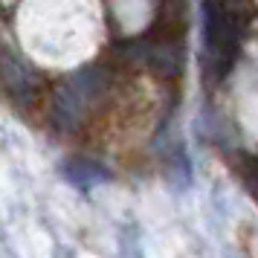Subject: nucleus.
<instances>
[{"instance_id":"nucleus-1","label":"nucleus","mask_w":258,"mask_h":258,"mask_svg":"<svg viewBox=\"0 0 258 258\" xmlns=\"http://www.w3.org/2000/svg\"><path fill=\"white\" fill-rule=\"evenodd\" d=\"M206 26H203V44H206V61L215 70V76H221L226 70V64L232 58L235 47H238V15L229 6V0H206Z\"/></svg>"},{"instance_id":"nucleus-2","label":"nucleus","mask_w":258,"mask_h":258,"mask_svg":"<svg viewBox=\"0 0 258 258\" xmlns=\"http://www.w3.org/2000/svg\"><path fill=\"white\" fill-rule=\"evenodd\" d=\"M252 165V180H249V186H255V195H258V163H249Z\"/></svg>"}]
</instances>
